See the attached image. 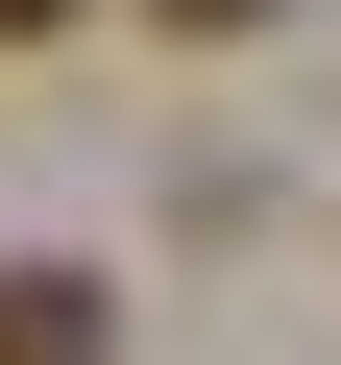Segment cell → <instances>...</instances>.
I'll list each match as a JSON object with an SVG mask.
<instances>
[{
    "label": "cell",
    "mask_w": 341,
    "mask_h": 365,
    "mask_svg": "<svg viewBox=\"0 0 341 365\" xmlns=\"http://www.w3.org/2000/svg\"><path fill=\"white\" fill-rule=\"evenodd\" d=\"M0 365H122V292L98 268H0Z\"/></svg>",
    "instance_id": "cell-1"
},
{
    "label": "cell",
    "mask_w": 341,
    "mask_h": 365,
    "mask_svg": "<svg viewBox=\"0 0 341 365\" xmlns=\"http://www.w3.org/2000/svg\"><path fill=\"white\" fill-rule=\"evenodd\" d=\"M25 25H73V0H0V49H25Z\"/></svg>",
    "instance_id": "cell-3"
},
{
    "label": "cell",
    "mask_w": 341,
    "mask_h": 365,
    "mask_svg": "<svg viewBox=\"0 0 341 365\" xmlns=\"http://www.w3.org/2000/svg\"><path fill=\"white\" fill-rule=\"evenodd\" d=\"M146 25H195V49H244V25H292V0H146Z\"/></svg>",
    "instance_id": "cell-2"
}]
</instances>
